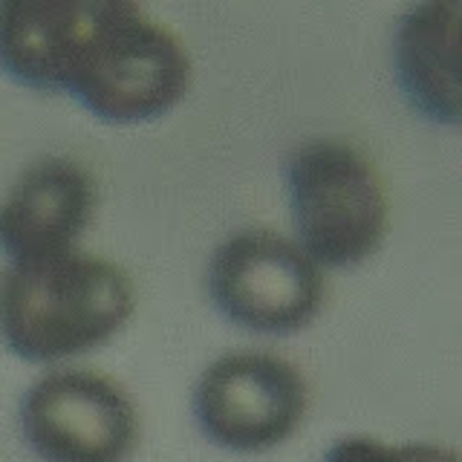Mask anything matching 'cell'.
<instances>
[{
	"label": "cell",
	"instance_id": "cell-1",
	"mask_svg": "<svg viewBox=\"0 0 462 462\" xmlns=\"http://www.w3.org/2000/svg\"><path fill=\"white\" fill-rule=\"evenodd\" d=\"M0 69L107 122L156 119L191 84L185 43L130 0H4Z\"/></svg>",
	"mask_w": 462,
	"mask_h": 462
},
{
	"label": "cell",
	"instance_id": "cell-2",
	"mask_svg": "<svg viewBox=\"0 0 462 462\" xmlns=\"http://www.w3.org/2000/svg\"><path fill=\"white\" fill-rule=\"evenodd\" d=\"M134 310V278L81 249L18 260L0 274V338L14 356L38 365L105 344Z\"/></svg>",
	"mask_w": 462,
	"mask_h": 462
},
{
	"label": "cell",
	"instance_id": "cell-3",
	"mask_svg": "<svg viewBox=\"0 0 462 462\" xmlns=\"http://www.w3.org/2000/svg\"><path fill=\"white\" fill-rule=\"evenodd\" d=\"M286 188L300 249L318 266L367 260L387 228L382 173L344 139H312L286 159Z\"/></svg>",
	"mask_w": 462,
	"mask_h": 462
},
{
	"label": "cell",
	"instance_id": "cell-4",
	"mask_svg": "<svg viewBox=\"0 0 462 462\" xmlns=\"http://www.w3.org/2000/svg\"><path fill=\"white\" fill-rule=\"evenodd\" d=\"M208 292L231 324L283 336L307 327L327 298L321 266L272 228H243L211 254Z\"/></svg>",
	"mask_w": 462,
	"mask_h": 462
},
{
	"label": "cell",
	"instance_id": "cell-5",
	"mask_svg": "<svg viewBox=\"0 0 462 462\" xmlns=\"http://www.w3.org/2000/svg\"><path fill=\"white\" fill-rule=\"evenodd\" d=\"M310 408L303 373L278 353L235 350L206 367L194 387V419L206 439L235 454L283 445Z\"/></svg>",
	"mask_w": 462,
	"mask_h": 462
},
{
	"label": "cell",
	"instance_id": "cell-6",
	"mask_svg": "<svg viewBox=\"0 0 462 462\" xmlns=\"http://www.w3.org/2000/svg\"><path fill=\"white\" fill-rule=\"evenodd\" d=\"M127 390L87 367H58L21 399V433L41 462H127L139 445Z\"/></svg>",
	"mask_w": 462,
	"mask_h": 462
},
{
	"label": "cell",
	"instance_id": "cell-7",
	"mask_svg": "<svg viewBox=\"0 0 462 462\" xmlns=\"http://www.w3.org/2000/svg\"><path fill=\"white\" fill-rule=\"evenodd\" d=\"M96 202V180L76 159H35L0 199V249L12 263L76 249Z\"/></svg>",
	"mask_w": 462,
	"mask_h": 462
},
{
	"label": "cell",
	"instance_id": "cell-8",
	"mask_svg": "<svg viewBox=\"0 0 462 462\" xmlns=\"http://www.w3.org/2000/svg\"><path fill=\"white\" fill-rule=\"evenodd\" d=\"M459 0L413 6L396 29V76L411 105L433 122H459Z\"/></svg>",
	"mask_w": 462,
	"mask_h": 462
},
{
	"label": "cell",
	"instance_id": "cell-9",
	"mask_svg": "<svg viewBox=\"0 0 462 462\" xmlns=\"http://www.w3.org/2000/svg\"><path fill=\"white\" fill-rule=\"evenodd\" d=\"M321 462H459L457 451L430 442L390 445L375 437H344Z\"/></svg>",
	"mask_w": 462,
	"mask_h": 462
}]
</instances>
